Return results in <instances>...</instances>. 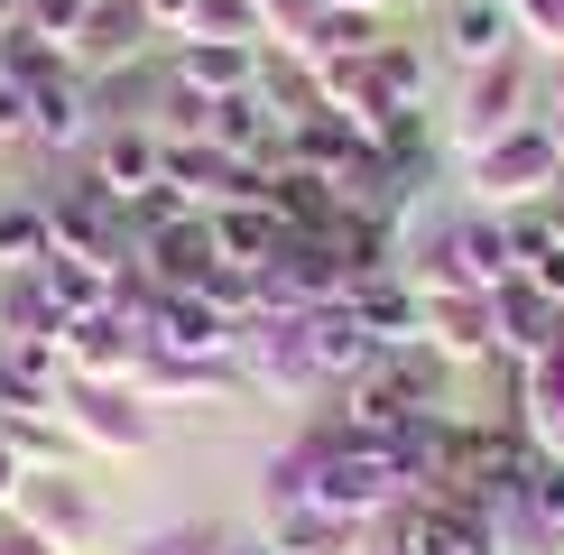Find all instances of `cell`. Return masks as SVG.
Returning a JSON list of instances; mask_svg holds the SVG:
<instances>
[{
  "instance_id": "obj_20",
  "label": "cell",
  "mask_w": 564,
  "mask_h": 555,
  "mask_svg": "<svg viewBox=\"0 0 564 555\" xmlns=\"http://www.w3.org/2000/svg\"><path fill=\"white\" fill-rule=\"evenodd\" d=\"M29 278L46 287V306H56L65 324H75V315H102V306H121V269L75 260V250H46V269H29Z\"/></svg>"
},
{
  "instance_id": "obj_31",
  "label": "cell",
  "mask_w": 564,
  "mask_h": 555,
  "mask_svg": "<svg viewBox=\"0 0 564 555\" xmlns=\"http://www.w3.org/2000/svg\"><path fill=\"white\" fill-rule=\"evenodd\" d=\"M223 537H204V527H149V537H130L121 555H214Z\"/></svg>"
},
{
  "instance_id": "obj_22",
  "label": "cell",
  "mask_w": 564,
  "mask_h": 555,
  "mask_svg": "<svg viewBox=\"0 0 564 555\" xmlns=\"http://www.w3.org/2000/svg\"><path fill=\"white\" fill-rule=\"evenodd\" d=\"M269 214L288 222V231H334L343 222V185L324 176V167H269Z\"/></svg>"
},
{
  "instance_id": "obj_41",
  "label": "cell",
  "mask_w": 564,
  "mask_h": 555,
  "mask_svg": "<svg viewBox=\"0 0 564 555\" xmlns=\"http://www.w3.org/2000/svg\"><path fill=\"white\" fill-rule=\"evenodd\" d=\"M370 555H408V546H389V537H380V546H370Z\"/></svg>"
},
{
  "instance_id": "obj_11",
  "label": "cell",
  "mask_w": 564,
  "mask_h": 555,
  "mask_svg": "<svg viewBox=\"0 0 564 555\" xmlns=\"http://www.w3.org/2000/svg\"><path fill=\"white\" fill-rule=\"evenodd\" d=\"M167 75L195 84L204 102H223V92H250V84L269 75V46H241V37H185V46H167Z\"/></svg>"
},
{
  "instance_id": "obj_28",
  "label": "cell",
  "mask_w": 564,
  "mask_h": 555,
  "mask_svg": "<svg viewBox=\"0 0 564 555\" xmlns=\"http://www.w3.org/2000/svg\"><path fill=\"white\" fill-rule=\"evenodd\" d=\"M509 19L528 56H564V0H509Z\"/></svg>"
},
{
  "instance_id": "obj_6",
  "label": "cell",
  "mask_w": 564,
  "mask_h": 555,
  "mask_svg": "<svg viewBox=\"0 0 564 555\" xmlns=\"http://www.w3.org/2000/svg\"><path fill=\"white\" fill-rule=\"evenodd\" d=\"M139 334H149V342H167V352H204V361H241V342H250L241 324L214 306V296H167V287L149 296Z\"/></svg>"
},
{
  "instance_id": "obj_16",
  "label": "cell",
  "mask_w": 564,
  "mask_h": 555,
  "mask_svg": "<svg viewBox=\"0 0 564 555\" xmlns=\"http://www.w3.org/2000/svg\"><path fill=\"white\" fill-rule=\"evenodd\" d=\"M426 352L444 370H481L500 352V334H490V296H426Z\"/></svg>"
},
{
  "instance_id": "obj_38",
  "label": "cell",
  "mask_w": 564,
  "mask_h": 555,
  "mask_svg": "<svg viewBox=\"0 0 564 555\" xmlns=\"http://www.w3.org/2000/svg\"><path fill=\"white\" fill-rule=\"evenodd\" d=\"M19 19H29V0H0V37H10V29H19Z\"/></svg>"
},
{
  "instance_id": "obj_39",
  "label": "cell",
  "mask_w": 564,
  "mask_h": 555,
  "mask_svg": "<svg viewBox=\"0 0 564 555\" xmlns=\"http://www.w3.org/2000/svg\"><path fill=\"white\" fill-rule=\"evenodd\" d=\"M546 111H564V56H555V75H546Z\"/></svg>"
},
{
  "instance_id": "obj_23",
  "label": "cell",
  "mask_w": 564,
  "mask_h": 555,
  "mask_svg": "<svg viewBox=\"0 0 564 555\" xmlns=\"http://www.w3.org/2000/svg\"><path fill=\"white\" fill-rule=\"evenodd\" d=\"M370 84H380L389 121H398V111H426V92H435V56H426L416 37H380V46H370Z\"/></svg>"
},
{
  "instance_id": "obj_36",
  "label": "cell",
  "mask_w": 564,
  "mask_h": 555,
  "mask_svg": "<svg viewBox=\"0 0 564 555\" xmlns=\"http://www.w3.org/2000/svg\"><path fill=\"white\" fill-rule=\"evenodd\" d=\"M214 555H278V546H269V537H223Z\"/></svg>"
},
{
  "instance_id": "obj_10",
  "label": "cell",
  "mask_w": 564,
  "mask_h": 555,
  "mask_svg": "<svg viewBox=\"0 0 564 555\" xmlns=\"http://www.w3.org/2000/svg\"><path fill=\"white\" fill-rule=\"evenodd\" d=\"M93 130H102V102H93V75H84V65H65L56 84H37V92H29V139H37L46 157L93 149Z\"/></svg>"
},
{
  "instance_id": "obj_8",
  "label": "cell",
  "mask_w": 564,
  "mask_h": 555,
  "mask_svg": "<svg viewBox=\"0 0 564 555\" xmlns=\"http://www.w3.org/2000/svg\"><path fill=\"white\" fill-rule=\"evenodd\" d=\"M130 260L149 269V278H158L167 296H204V287H214V269H223L214 214H185V222H167V231H149V241H139Z\"/></svg>"
},
{
  "instance_id": "obj_14",
  "label": "cell",
  "mask_w": 564,
  "mask_h": 555,
  "mask_svg": "<svg viewBox=\"0 0 564 555\" xmlns=\"http://www.w3.org/2000/svg\"><path fill=\"white\" fill-rule=\"evenodd\" d=\"M343 306L361 315L370 334L389 342V352H416V342H426V296H416V278H408V269H370L361 287L343 296Z\"/></svg>"
},
{
  "instance_id": "obj_3",
  "label": "cell",
  "mask_w": 564,
  "mask_h": 555,
  "mask_svg": "<svg viewBox=\"0 0 564 555\" xmlns=\"http://www.w3.org/2000/svg\"><path fill=\"white\" fill-rule=\"evenodd\" d=\"M528 92H536V75H528V46L519 56H500V65H473V75H463V102H454V157L463 167H473V157L490 149V139L500 130H519V121H536L528 111Z\"/></svg>"
},
{
  "instance_id": "obj_37",
  "label": "cell",
  "mask_w": 564,
  "mask_h": 555,
  "mask_svg": "<svg viewBox=\"0 0 564 555\" xmlns=\"http://www.w3.org/2000/svg\"><path fill=\"white\" fill-rule=\"evenodd\" d=\"M324 10H370V19H389L398 0H324Z\"/></svg>"
},
{
  "instance_id": "obj_4",
  "label": "cell",
  "mask_w": 564,
  "mask_h": 555,
  "mask_svg": "<svg viewBox=\"0 0 564 555\" xmlns=\"http://www.w3.org/2000/svg\"><path fill=\"white\" fill-rule=\"evenodd\" d=\"M19 527L46 537L56 555H93L111 519H102V491H93L84 463H75V472H29V491H19Z\"/></svg>"
},
{
  "instance_id": "obj_15",
  "label": "cell",
  "mask_w": 564,
  "mask_h": 555,
  "mask_svg": "<svg viewBox=\"0 0 564 555\" xmlns=\"http://www.w3.org/2000/svg\"><path fill=\"white\" fill-rule=\"evenodd\" d=\"M370 537H380V527L343 519V509H315V500L269 509V546L278 555H370Z\"/></svg>"
},
{
  "instance_id": "obj_32",
  "label": "cell",
  "mask_w": 564,
  "mask_h": 555,
  "mask_svg": "<svg viewBox=\"0 0 564 555\" xmlns=\"http://www.w3.org/2000/svg\"><path fill=\"white\" fill-rule=\"evenodd\" d=\"M10 139H29V84L0 65V149H10Z\"/></svg>"
},
{
  "instance_id": "obj_35",
  "label": "cell",
  "mask_w": 564,
  "mask_h": 555,
  "mask_svg": "<svg viewBox=\"0 0 564 555\" xmlns=\"http://www.w3.org/2000/svg\"><path fill=\"white\" fill-rule=\"evenodd\" d=\"M0 555H56V546H46V537H29L19 519H0Z\"/></svg>"
},
{
  "instance_id": "obj_9",
  "label": "cell",
  "mask_w": 564,
  "mask_h": 555,
  "mask_svg": "<svg viewBox=\"0 0 564 555\" xmlns=\"http://www.w3.org/2000/svg\"><path fill=\"white\" fill-rule=\"evenodd\" d=\"M296 324H305V352H315L324 389H351V380H370V370L389 361V342L370 334V324L351 315V306H305Z\"/></svg>"
},
{
  "instance_id": "obj_5",
  "label": "cell",
  "mask_w": 564,
  "mask_h": 555,
  "mask_svg": "<svg viewBox=\"0 0 564 555\" xmlns=\"http://www.w3.org/2000/svg\"><path fill=\"white\" fill-rule=\"evenodd\" d=\"M130 389H139L149 407H223V399H250L241 361L167 352V342H139V361H130Z\"/></svg>"
},
{
  "instance_id": "obj_27",
  "label": "cell",
  "mask_w": 564,
  "mask_h": 555,
  "mask_svg": "<svg viewBox=\"0 0 564 555\" xmlns=\"http://www.w3.org/2000/svg\"><path fill=\"white\" fill-rule=\"evenodd\" d=\"M195 37H241V46H269L260 0H195Z\"/></svg>"
},
{
  "instance_id": "obj_18",
  "label": "cell",
  "mask_w": 564,
  "mask_h": 555,
  "mask_svg": "<svg viewBox=\"0 0 564 555\" xmlns=\"http://www.w3.org/2000/svg\"><path fill=\"white\" fill-rule=\"evenodd\" d=\"M149 0H93V19H84V37H75V65L84 75H111V65H130V56H149Z\"/></svg>"
},
{
  "instance_id": "obj_42",
  "label": "cell",
  "mask_w": 564,
  "mask_h": 555,
  "mask_svg": "<svg viewBox=\"0 0 564 555\" xmlns=\"http://www.w3.org/2000/svg\"><path fill=\"white\" fill-rule=\"evenodd\" d=\"M555 214H564V176H555Z\"/></svg>"
},
{
  "instance_id": "obj_25",
  "label": "cell",
  "mask_w": 564,
  "mask_h": 555,
  "mask_svg": "<svg viewBox=\"0 0 564 555\" xmlns=\"http://www.w3.org/2000/svg\"><path fill=\"white\" fill-rule=\"evenodd\" d=\"M46 250H56V231H46V204H37V195H0V278L46 269Z\"/></svg>"
},
{
  "instance_id": "obj_26",
  "label": "cell",
  "mask_w": 564,
  "mask_h": 555,
  "mask_svg": "<svg viewBox=\"0 0 564 555\" xmlns=\"http://www.w3.org/2000/svg\"><path fill=\"white\" fill-rule=\"evenodd\" d=\"M214 241L231 269H269V250L288 241V222L269 214V204H214Z\"/></svg>"
},
{
  "instance_id": "obj_24",
  "label": "cell",
  "mask_w": 564,
  "mask_h": 555,
  "mask_svg": "<svg viewBox=\"0 0 564 555\" xmlns=\"http://www.w3.org/2000/svg\"><path fill=\"white\" fill-rule=\"evenodd\" d=\"M0 380L19 399H56L65 389V334H10L0 342Z\"/></svg>"
},
{
  "instance_id": "obj_12",
  "label": "cell",
  "mask_w": 564,
  "mask_h": 555,
  "mask_svg": "<svg viewBox=\"0 0 564 555\" xmlns=\"http://www.w3.org/2000/svg\"><path fill=\"white\" fill-rule=\"evenodd\" d=\"M139 315L121 306H102V315H75L65 324V380H130V361H139Z\"/></svg>"
},
{
  "instance_id": "obj_19",
  "label": "cell",
  "mask_w": 564,
  "mask_h": 555,
  "mask_svg": "<svg viewBox=\"0 0 564 555\" xmlns=\"http://www.w3.org/2000/svg\"><path fill=\"white\" fill-rule=\"evenodd\" d=\"M519 426H528L546 454H564V306H555L546 352H536V361L519 370Z\"/></svg>"
},
{
  "instance_id": "obj_33",
  "label": "cell",
  "mask_w": 564,
  "mask_h": 555,
  "mask_svg": "<svg viewBox=\"0 0 564 555\" xmlns=\"http://www.w3.org/2000/svg\"><path fill=\"white\" fill-rule=\"evenodd\" d=\"M149 29H158V46H185L195 37V0H149Z\"/></svg>"
},
{
  "instance_id": "obj_17",
  "label": "cell",
  "mask_w": 564,
  "mask_h": 555,
  "mask_svg": "<svg viewBox=\"0 0 564 555\" xmlns=\"http://www.w3.org/2000/svg\"><path fill=\"white\" fill-rule=\"evenodd\" d=\"M444 56L473 75V65H500V56H519V19H509V0H454L444 10Z\"/></svg>"
},
{
  "instance_id": "obj_30",
  "label": "cell",
  "mask_w": 564,
  "mask_h": 555,
  "mask_svg": "<svg viewBox=\"0 0 564 555\" xmlns=\"http://www.w3.org/2000/svg\"><path fill=\"white\" fill-rule=\"evenodd\" d=\"M315 19H324V0H260V29H269V46H278V56H288V46L315 29Z\"/></svg>"
},
{
  "instance_id": "obj_13",
  "label": "cell",
  "mask_w": 564,
  "mask_h": 555,
  "mask_svg": "<svg viewBox=\"0 0 564 555\" xmlns=\"http://www.w3.org/2000/svg\"><path fill=\"white\" fill-rule=\"evenodd\" d=\"M204 139H214V149H231V157H250V167H278V157H288V121H278L269 84L223 92V102H214V121H204Z\"/></svg>"
},
{
  "instance_id": "obj_21",
  "label": "cell",
  "mask_w": 564,
  "mask_h": 555,
  "mask_svg": "<svg viewBox=\"0 0 564 555\" xmlns=\"http://www.w3.org/2000/svg\"><path fill=\"white\" fill-rule=\"evenodd\" d=\"M490 334H500V352L490 361H509V370H528L536 352H546V334H555V306L528 287V278H509L500 296H490Z\"/></svg>"
},
{
  "instance_id": "obj_2",
  "label": "cell",
  "mask_w": 564,
  "mask_h": 555,
  "mask_svg": "<svg viewBox=\"0 0 564 555\" xmlns=\"http://www.w3.org/2000/svg\"><path fill=\"white\" fill-rule=\"evenodd\" d=\"M56 416L75 426V445L102 454V463L149 454V435H158V407L139 399L130 380H65V389H56Z\"/></svg>"
},
{
  "instance_id": "obj_7",
  "label": "cell",
  "mask_w": 564,
  "mask_h": 555,
  "mask_svg": "<svg viewBox=\"0 0 564 555\" xmlns=\"http://www.w3.org/2000/svg\"><path fill=\"white\" fill-rule=\"evenodd\" d=\"M84 157H93V185H102L111 204H130V195H149V185H167V139H158L149 121H102Z\"/></svg>"
},
{
  "instance_id": "obj_1",
  "label": "cell",
  "mask_w": 564,
  "mask_h": 555,
  "mask_svg": "<svg viewBox=\"0 0 564 555\" xmlns=\"http://www.w3.org/2000/svg\"><path fill=\"white\" fill-rule=\"evenodd\" d=\"M555 176H564V149H555V130L546 121H519V130H500L490 149L463 167V195H473V214H536V204H555Z\"/></svg>"
},
{
  "instance_id": "obj_40",
  "label": "cell",
  "mask_w": 564,
  "mask_h": 555,
  "mask_svg": "<svg viewBox=\"0 0 564 555\" xmlns=\"http://www.w3.org/2000/svg\"><path fill=\"white\" fill-rule=\"evenodd\" d=\"M536 121H546V130H555V149H564V111H536Z\"/></svg>"
},
{
  "instance_id": "obj_29",
  "label": "cell",
  "mask_w": 564,
  "mask_h": 555,
  "mask_svg": "<svg viewBox=\"0 0 564 555\" xmlns=\"http://www.w3.org/2000/svg\"><path fill=\"white\" fill-rule=\"evenodd\" d=\"M84 19H93V0H29V19H19V29H37V37H56V46H75V37H84Z\"/></svg>"
},
{
  "instance_id": "obj_34",
  "label": "cell",
  "mask_w": 564,
  "mask_h": 555,
  "mask_svg": "<svg viewBox=\"0 0 564 555\" xmlns=\"http://www.w3.org/2000/svg\"><path fill=\"white\" fill-rule=\"evenodd\" d=\"M19 491H29V463L0 445V519H19Z\"/></svg>"
}]
</instances>
